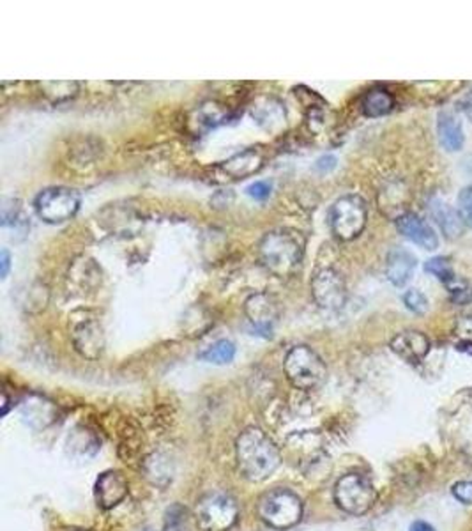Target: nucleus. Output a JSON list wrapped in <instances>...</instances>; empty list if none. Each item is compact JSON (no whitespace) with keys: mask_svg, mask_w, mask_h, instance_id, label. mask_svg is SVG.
Instances as JSON below:
<instances>
[{"mask_svg":"<svg viewBox=\"0 0 472 531\" xmlns=\"http://www.w3.org/2000/svg\"><path fill=\"white\" fill-rule=\"evenodd\" d=\"M237 466L249 482H264L282 462V453L274 442L260 429L248 427L236 442Z\"/></svg>","mask_w":472,"mask_h":531,"instance_id":"f257e3e1","label":"nucleus"},{"mask_svg":"<svg viewBox=\"0 0 472 531\" xmlns=\"http://www.w3.org/2000/svg\"><path fill=\"white\" fill-rule=\"evenodd\" d=\"M307 249L305 236L296 229H274L258 243V259L274 276L285 278L298 271Z\"/></svg>","mask_w":472,"mask_h":531,"instance_id":"f03ea898","label":"nucleus"},{"mask_svg":"<svg viewBox=\"0 0 472 531\" xmlns=\"http://www.w3.org/2000/svg\"><path fill=\"white\" fill-rule=\"evenodd\" d=\"M283 372L289 383L301 392H315L327 379V367L316 351L308 346H294L285 354Z\"/></svg>","mask_w":472,"mask_h":531,"instance_id":"7ed1b4c3","label":"nucleus"},{"mask_svg":"<svg viewBox=\"0 0 472 531\" xmlns=\"http://www.w3.org/2000/svg\"><path fill=\"white\" fill-rule=\"evenodd\" d=\"M329 229L340 241L356 240L367 227L368 207L359 195H343L333 202L327 215Z\"/></svg>","mask_w":472,"mask_h":531,"instance_id":"20e7f679","label":"nucleus"},{"mask_svg":"<svg viewBox=\"0 0 472 531\" xmlns=\"http://www.w3.org/2000/svg\"><path fill=\"white\" fill-rule=\"evenodd\" d=\"M258 516L271 528L289 530L301 521L303 502L289 489H274L260 498Z\"/></svg>","mask_w":472,"mask_h":531,"instance_id":"39448f33","label":"nucleus"},{"mask_svg":"<svg viewBox=\"0 0 472 531\" xmlns=\"http://www.w3.org/2000/svg\"><path fill=\"white\" fill-rule=\"evenodd\" d=\"M195 518L200 531H229L239 519V505L229 493L213 491L197 502Z\"/></svg>","mask_w":472,"mask_h":531,"instance_id":"423d86ee","label":"nucleus"},{"mask_svg":"<svg viewBox=\"0 0 472 531\" xmlns=\"http://www.w3.org/2000/svg\"><path fill=\"white\" fill-rule=\"evenodd\" d=\"M81 206L79 191L66 186H52L41 190L34 198L36 215L50 225L70 222L77 216Z\"/></svg>","mask_w":472,"mask_h":531,"instance_id":"0eeeda50","label":"nucleus"},{"mask_svg":"<svg viewBox=\"0 0 472 531\" xmlns=\"http://www.w3.org/2000/svg\"><path fill=\"white\" fill-rule=\"evenodd\" d=\"M334 502L343 512L350 516H363L375 505L377 491L368 476L361 473H349L336 482Z\"/></svg>","mask_w":472,"mask_h":531,"instance_id":"6e6552de","label":"nucleus"},{"mask_svg":"<svg viewBox=\"0 0 472 531\" xmlns=\"http://www.w3.org/2000/svg\"><path fill=\"white\" fill-rule=\"evenodd\" d=\"M72 342L87 359H97L105 351V332L97 317L88 310H79L70 317Z\"/></svg>","mask_w":472,"mask_h":531,"instance_id":"1a4fd4ad","label":"nucleus"},{"mask_svg":"<svg viewBox=\"0 0 472 531\" xmlns=\"http://www.w3.org/2000/svg\"><path fill=\"white\" fill-rule=\"evenodd\" d=\"M315 303L329 312L340 310L347 303V283L340 271L334 267L316 269L310 282Z\"/></svg>","mask_w":472,"mask_h":531,"instance_id":"9d476101","label":"nucleus"},{"mask_svg":"<svg viewBox=\"0 0 472 531\" xmlns=\"http://www.w3.org/2000/svg\"><path fill=\"white\" fill-rule=\"evenodd\" d=\"M244 316L253 335L271 339L274 324L280 317L278 301L267 292H255L244 301Z\"/></svg>","mask_w":472,"mask_h":531,"instance_id":"9b49d317","label":"nucleus"},{"mask_svg":"<svg viewBox=\"0 0 472 531\" xmlns=\"http://www.w3.org/2000/svg\"><path fill=\"white\" fill-rule=\"evenodd\" d=\"M128 480L121 471L108 469L101 473L94 485V496L97 507L103 510H110L117 507L128 496Z\"/></svg>","mask_w":472,"mask_h":531,"instance_id":"f8f14e48","label":"nucleus"},{"mask_svg":"<svg viewBox=\"0 0 472 531\" xmlns=\"http://www.w3.org/2000/svg\"><path fill=\"white\" fill-rule=\"evenodd\" d=\"M396 227L400 234H403L409 241L416 243L425 250H435L439 247V238L435 231L417 215L403 213L396 218Z\"/></svg>","mask_w":472,"mask_h":531,"instance_id":"ddd939ff","label":"nucleus"},{"mask_svg":"<svg viewBox=\"0 0 472 531\" xmlns=\"http://www.w3.org/2000/svg\"><path fill=\"white\" fill-rule=\"evenodd\" d=\"M266 165V155L260 148H248L220 165V171L231 179H246L258 174Z\"/></svg>","mask_w":472,"mask_h":531,"instance_id":"4468645a","label":"nucleus"},{"mask_svg":"<svg viewBox=\"0 0 472 531\" xmlns=\"http://www.w3.org/2000/svg\"><path fill=\"white\" fill-rule=\"evenodd\" d=\"M392 351L407 363H419L425 359V356L430 353V339L423 332L407 330L398 335H394L392 344Z\"/></svg>","mask_w":472,"mask_h":531,"instance_id":"2eb2a0df","label":"nucleus"},{"mask_svg":"<svg viewBox=\"0 0 472 531\" xmlns=\"http://www.w3.org/2000/svg\"><path fill=\"white\" fill-rule=\"evenodd\" d=\"M428 207H430L432 218L437 222V225L441 227V231L444 232L446 238L453 240V238H459L464 232L466 225H464L459 211L453 209L448 202H444L442 198L432 197Z\"/></svg>","mask_w":472,"mask_h":531,"instance_id":"dca6fc26","label":"nucleus"},{"mask_svg":"<svg viewBox=\"0 0 472 531\" xmlns=\"http://www.w3.org/2000/svg\"><path fill=\"white\" fill-rule=\"evenodd\" d=\"M251 114L255 121L267 131L280 130L282 126H285V121H287L285 106L276 97H260L253 105Z\"/></svg>","mask_w":472,"mask_h":531,"instance_id":"f3484780","label":"nucleus"},{"mask_svg":"<svg viewBox=\"0 0 472 531\" xmlns=\"http://www.w3.org/2000/svg\"><path fill=\"white\" fill-rule=\"evenodd\" d=\"M229 119V110L225 105L216 103V101H206L200 106H197L190 117V124L195 126V130L200 131H209L218 128L220 124L227 122Z\"/></svg>","mask_w":472,"mask_h":531,"instance_id":"a211bd4d","label":"nucleus"},{"mask_svg":"<svg viewBox=\"0 0 472 531\" xmlns=\"http://www.w3.org/2000/svg\"><path fill=\"white\" fill-rule=\"evenodd\" d=\"M416 257L405 249H394L386 261V276L394 287H403L416 271Z\"/></svg>","mask_w":472,"mask_h":531,"instance_id":"6ab92c4d","label":"nucleus"},{"mask_svg":"<svg viewBox=\"0 0 472 531\" xmlns=\"http://www.w3.org/2000/svg\"><path fill=\"white\" fill-rule=\"evenodd\" d=\"M437 131H439V140L446 151L455 153V151L462 149L466 135H464L460 121L451 112L439 114Z\"/></svg>","mask_w":472,"mask_h":531,"instance_id":"aec40b11","label":"nucleus"},{"mask_svg":"<svg viewBox=\"0 0 472 531\" xmlns=\"http://www.w3.org/2000/svg\"><path fill=\"white\" fill-rule=\"evenodd\" d=\"M394 106L393 94L386 88H370L361 99V110L367 117L388 115Z\"/></svg>","mask_w":472,"mask_h":531,"instance_id":"412c9836","label":"nucleus"},{"mask_svg":"<svg viewBox=\"0 0 472 531\" xmlns=\"http://www.w3.org/2000/svg\"><path fill=\"white\" fill-rule=\"evenodd\" d=\"M197 518L181 503H173L166 509L163 519V531H198Z\"/></svg>","mask_w":472,"mask_h":531,"instance_id":"4be33fe9","label":"nucleus"},{"mask_svg":"<svg viewBox=\"0 0 472 531\" xmlns=\"http://www.w3.org/2000/svg\"><path fill=\"white\" fill-rule=\"evenodd\" d=\"M41 94L54 105H61V103H66V101H72L73 97H77L79 94V82H64V80H59V82H38L36 84Z\"/></svg>","mask_w":472,"mask_h":531,"instance_id":"5701e85b","label":"nucleus"},{"mask_svg":"<svg viewBox=\"0 0 472 531\" xmlns=\"http://www.w3.org/2000/svg\"><path fill=\"white\" fill-rule=\"evenodd\" d=\"M236 353V344L232 341L222 339V341L215 342L213 346H209L206 351L198 354V359H202L206 363H213V365H229L234 361Z\"/></svg>","mask_w":472,"mask_h":531,"instance_id":"b1692460","label":"nucleus"},{"mask_svg":"<svg viewBox=\"0 0 472 531\" xmlns=\"http://www.w3.org/2000/svg\"><path fill=\"white\" fill-rule=\"evenodd\" d=\"M2 227L4 229H20L25 232L29 229V223L23 216V207L18 198H4L2 200Z\"/></svg>","mask_w":472,"mask_h":531,"instance_id":"393cba45","label":"nucleus"},{"mask_svg":"<svg viewBox=\"0 0 472 531\" xmlns=\"http://www.w3.org/2000/svg\"><path fill=\"white\" fill-rule=\"evenodd\" d=\"M450 298L455 305H468L472 303V287L462 278L455 276L450 283H446Z\"/></svg>","mask_w":472,"mask_h":531,"instance_id":"a878e982","label":"nucleus"},{"mask_svg":"<svg viewBox=\"0 0 472 531\" xmlns=\"http://www.w3.org/2000/svg\"><path fill=\"white\" fill-rule=\"evenodd\" d=\"M426 273L434 274L437 280H441L444 285L450 283L457 274L453 271V267L450 265V261L446 257H434L425 265Z\"/></svg>","mask_w":472,"mask_h":531,"instance_id":"bb28decb","label":"nucleus"},{"mask_svg":"<svg viewBox=\"0 0 472 531\" xmlns=\"http://www.w3.org/2000/svg\"><path fill=\"white\" fill-rule=\"evenodd\" d=\"M403 303L410 312L419 314V316L426 314V310H428V299L419 289H409L403 294Z\"/></svg>","mask_w":472,"mask_h":531,"instance_id":"cd10ccee","label":"nucleus"},{"mask_svg":"<svg viewBox=\"0 0 472 531\" xmlns=\"http://www.w3.org/2000/svg\"><path fill=\"white\" fill-rule=\"evenodd\" d=\"M459 215L464 225L472 229V184L466 186L459 195Z\"/></svg>","mask_w":472,"mask_h":531,"instance_id":"c85d7f7f","label":"nucleus"},{"mask_svg":"<svg viewBox=\"0 0 472 531\" xmlns=\"http://www.w3.org/2000/svg\"><path fill=\"white\" fill-rule=\"evenodd\" d=\"M455 335L460 346L472 348V317H462L455 326Z\"/></svg>","mask_w":472,"mask_h":531,"instance_id":"c756f323","label":"nucleus"},{"mask_svg":"<svg viewBox=\"0 0 472 531\" xmlns=\"http://www.w3.org/2000/svg\"><path fill=\"white\" fill-rule=\"evenodd\" d=\"M271 191H273V184L269 181H255L253 184H249L246 188V193L251 198H255V200H266V198H269Z\"/></svg>","mask_w":472,"mask_h":531,"instance_id":"7c9ffc66","label":"nucleus"},{"mask_svg":"<svg viewBox=\"0 0 472 531\" xmlns=\"http://www.w3.org/2000/svg\"><path fill=\"white\" fill-rule=\"evenodd\" d=\"M453 496L464 503V505H472V482L469 480H464V482H457L453 485Z\"/></svg>","mask_w":472,"mask_h":531,"instance_id":"2f4dec72","label":"nucleus"},{"mask_svg":"<svg viewBox=\"0 0 472 531\" xmlns=\"http://www.w3.org/2000/svg\"><path fill=\"white\" fill-rule=\"evenodd\" d=\"M336 164H338V160H336L333 155H325V156H320V158L315 162V171L320 173V174H327V173H331L333 169H336Z\"/></svg>","mask_w":472,"mask_h":531,"instance_id":"473e14b6","label":"nucleus"},{"mask_svg":"<svg viewBox=\"0 0 472 531\" xmlns=\"http://www.w3.org/2000/svg\"><path fill=\"white\" fill-rule=\"evenodd\" d=\"M9 271H11V254H9L7 249H4L0 252V276L7 278Z\"/></svg>","mask_w":472,"mask_h":531,"instance_id":"72a5a7b5","label":"nucleus"},{"mask_svg":"<svg viewBox=\"0 0 472 531\" xmlns=\"http://www.w3.org/2000/svg\"><path fill=\"white\" fill-rule=\"evenodd\" d=\"M457 106H459V110H460L462 114H466V115L472 121V90L471 92H468V94L457 103Z\"/></svg>","mask_w":472,"mask_h":531,"instance_id":"f704fd0d","label":"nucleus"},{"mask_svg":"<svg viewBox=\"0 0 472 531\" xmlns=\"http://www.w3.org/2000/svg\"><path fill=\"white\" fill-rule=\"evenodd\" d=\"M409 531H435V528H434L432 525L425 523V521H414V523L410 525Z\"/></svg>","mask_w":472,"mask_h":531,"instance_id":"c9c22d12","label":"nucleus"},{"mask_svg":"<svg viewBox=\"0 0 472 531\" xmlns=\"http://www.w3.org/2000/svg\"><path fill=\"white\" fill-rule=\"evenodd\" d=\"M77 531H87V530H77Z\"/></svg>","mask_w":472,"mask_h":531,"instance_id":"e433bc0d","label":"nucleus"}]
</instances>
